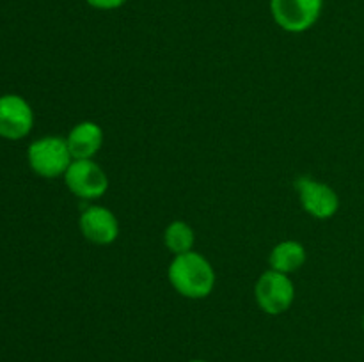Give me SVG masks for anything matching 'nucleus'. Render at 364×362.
Listing matches in <instances>:
<instances>
[{
	"label": "nucleus",
	"mask_w": 364,
	"mask_h": 362,
	"mask_svg": "<svg viewBox=\"0 0 364 362\" xmlns=\"http://www.w3.org/2000/svg\"><path fill=\"white\" fill-rule=\"evenodd\" d=\"M169 283L181 297L201 300L212 295L215 287V270L212 263L199 252L174 256L167 268Z\"/></svg>",
	"instance_id": "1"
},
{
	"label": "nucleus",
	"mask_w": 364,
	"mask_h": 362,
	"mask_svg": "<svg viewBox=\"0 0 364 362\" xmlns=\"http://www.w3.org/2000/svg\"><path fill=\"white\" fill-rule=\"evenodd\" d=\"M28 165L38 176L41 177H59L64 176L68 167L73 162L66 138L60 137H43L32 142L27 151Z\"/></svg>",
	"instance_id": "2"
},
{
	"label": "nucleus",
	"mask_w": 364,
	"mask_h": 362,
	"mask_svg": "<svg viewBox=\"0 0 364 362\" xmlns=\"http://www.w3.org/2000/svg\"><path fill=\"white\" fill-rule=\"evenodd\" d=\"M255 298L265 314L279 316L294 305L295 284L287 273L269 268L259 275L255 286Z\"/></svg>",
	"instance_id": "3"
},
{
	"label": "nucleus",
	"mask_w": 364,
	"mask_h": 362,
	"mask_svg": "<svg viewBox=\"0 0 364 362\" xmlns=\"http://www.w3.org/2000/svg\"><path fill=\"white\" fill-rule=\"evenodd\" d=\"M323 11V0H270V14L279 28L302 34L315 27Z\"/></svg>",
	"instance_id": "4"
},
{
	"label": "nucleus",
	"mask_w": 364,
	"mask_h": 362,
	"mask_svg": "<svg viewBox=\"0 0 364 362\" xmlns=\"http://www.w3.org/2000/svg\"><path fill=\"white\" fill-rule=\"evenodd\" d=\"M64 183L78 199L95 201L109 190V177L95 160H73L64 174Z\"/></svg>",
	"instance_id": "5"
},
{
	"label": "nucleus",
	"mask_w": 364,
	"mask_h": 362,
	"mask_svg": "<svg viewBox=\"0 0 364 362\" xmlns=\"http://www.w3.org/2000/svg\"><path fill=\"white\" fill-rule=\"evenodd\" d=\"M295 188L304 212L315 219H333L340 209V195L327 183L311 176H301L295 180Z\"/></svg>",
	"instance_id": "6"
},
{
	"label": "nucleus",
	"mask_w": 364,
	"mask_h": 362,
	"mask_svg": "<svg viewBox=\"0 0 364 362\" xmlns=\"http://www.w3.org/2000/svg\"><path fill=\"white\" fill-rule=\"evenodd\" d=\"M32 124L34 112L21 96H0V137L7 141H20L31 133Z\"/></svg>",
	"instance_id": "7"
},
{
	"label": "nucleus",
	"mask_w": 364,
	"mask_h": 362,
	"mask_svg": "<svg viewBox=\"0 0 364 362\" xmlns=\"http://www.w3.org/2000/svg\"><path fill=\"white\" fill-rule=\"evenodd\" d=\"M78 229L89 243L110 245L117 240L119 222L109 208L95 204L80 213Z\"/></svg>",
	"instance_id": "8"
},
{
	"label": "nucleus",
	"mask_w": 364,
	"mask_h": 362,
	"mask_svg": "<svg viewBox=\"0 0 364 362\" xmlns=\"http://www.w3.org/2000/svg\"><path fill=\"white\" fill-rule=\"evenodd\" d=\"M73 160H92L103 146V130L95 121H80L66 137Z\"/></svg>",
	"instance_id": "9"
},
{
	"label": "nucleus",
	"mask_w": 364,
	"mask_h": 362,
	"mask_svg": "<svg viewBox=\"0 0 364 362\" xmlns=\"http://www.w3.org/2000/svg\"><path fill=\"white\" fill-rule=\"evenodd\" d=\"M306 259H308V252H306L304 245L297 240H283L272 248L269 256L270 268L281 273L299 272L304 266Z\"/></svg>",
	"instance_id": "10"
},
{
	"label": "nucleus",
	"mask_w": 364,
	"mask_h": 362,
	"mask_svg": "<svg viewBox=\"0 0 364 362\" xmlns=\"http://www.w3.org/2000/svg\"><path fill=\"white\" fill-rule=\"evenodd\" d=\"M196 233L191 224L183 220H174L164 231V245L167 251L173 252L174 256L185 254V252L194 251Z\"/></svg>",
	"instance_id": "11"
},
{
	"label": "nucleus",
	"mask_w": 364,
	"mask_h": 362,
	"mask_svg": "<svg viewBox=\"0 0 364 362\" xmlns=\"http://www.w3.org/2000/svg\"><path fill=\"white\" fill-rule=\"evenodd\" d=\"M87 6H91L92 9L98 11H114L123 7L128 0H85Z\"/></svg>",
	"instance_id": "12"
},
{
	"label": "nucleus",
	"mask_w": 364,
	"mask_h": 362,
	"mask_svg": "<svg viewBox=\"0 0 364 362\" xmlns=\"http://www.w3.org/2000/svg\"><path fill=\"white\" fill-rule=\"evenodd\" d=\"M188 362H206V361H203V358H192V361H188Z\"/></svg>",
	"instance_id": "13"
},
{
	"label": "nucleus",
	"mask_w": 364,
	"mask_h": 362,
	"mask_svg": "<svg viewBox=\"0 0 364 362\" xmlns=\"http://www.w3.org/2000/svg\"><path fill=\"white\" fill-rule=\"evenodd\" d=\"M363 330H364V314H363Z\"/></svg>",
	"instance_id": "14"
}]
</instances>
